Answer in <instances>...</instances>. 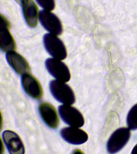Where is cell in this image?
<instances>
[{"instance_id":"obj_1","label":"cell","mask_w":137,"mask_h":154,"mask_svg":"<svg viewBox=\"0 0 137 154\" xmlns=\"http://www.w3.org/2000/svg\"><path fill=\"white\" fill-rule=\"evenodd\" d=\"M50 89L52 96L61 103L71 105L75 102L74 91L64 82L58 80L51 81L50 83Z\"/></svg>"},{"instance_id":"obj_2","label":"cell","mask_w":137,"mask_h":154,"mask_svg":"<svg viewBox=\"0 0 137 154\" xmlns=\"http://www.w3.org/2000/svg\"><path fill=\"white\" fill-rule=\"evenodd\" d=\"M47 51L55 59L63 60L67 57V51L63 42L52 34H46L43 38Z\"/></svg>"},{"instance_id":"obj_3","label":"cell","mask_w":137,"mask_h":154,"mask_svg":"<svg viewBox=\"0 0 137 154\" xmlns=\"http://www.w3.org/2000/svg\"><path fill=\"white\" fill-rule=\"evenodd\" d=\"M131 136L130 129L122 127L116 130L111 136L107 144L108 152L114 154L118 152L126 145Z\"/></svg>"},{"instance_id":"obj_4","label":"cell","mask_w":137,"mask_h":154,"mask_svg":"<svg viewBox=\"0 0 137 154\" xmlns=\"http://www.w3.org/2000/svg\"><path fill=\"white\" fill-rule=\"evenodd\" d=\"M59 112L62 120L67 125L71 126L81 127L85 124V120L81 112L70 105L60 106Z\"/></svg>"},{"instance_id":"obj_5","label":"cell","mask_w":137,"mask_h":154,"mask_svg":"<svg viewBox=\"0 0 137 154\" xmlns=\"http://www.w3.org/2000/svg\"><path fill=\"white\" fill-rule=\"evenodd\" d=\"M60 60L48 59L45 61V67L49 73L58 80L67 82L70 80V72L67 65Z\"/></svg>"},{"instance_id":"obj_6","label":"cell","mask_w":137,"mask_h":154,"mask_svg":"<svg viewBox=\"0 0 137 154\" xmlns=\"http://www.w3.org/2000/svg\"><path fill=\"white\" fill-rule=\"evenodd\" d=\"M41 23L48 31L52 34L60 35L63 31L61 20L54 13L50 11L42 10L39 14Z\"/></svg>"},{"instance_id":"obj_7","label":"cell","mask_w":137,"mask_h":154,"mask_svg":"<svg viewBox=\"0 0 137 154\" xmlns=\"http://www.w3.org/2000/svg\"><path fill=\"white\" fill-rule=\"evenodd\" d=\"M21 83L24 90L29 96L37 100L42 97L43 91L41 84L32 75L29 73L23 75Z\"/></svg>"},{"instance_id":"obj_8","label":"cell","mask_w":137,"mask_h":154,"mask_svg":"<svg viewBox=\"0 0 137 154\" xmlns=\"http://www.w3.org/2000/svg\"><path fill=\"white\" fill-rule=\"evenodd\" d=\"M61 134L66 141L75 145L83 144L87 141L89 138L88 135L85 131L74 126L62 129Z\"/></svg>"},{"instance_id":"obj_9","label":"cell","mask_w":137,"mask_h":154,"mask_svg":"<svg viewBox=\"0 0 137 154\" xmlns=\"http://www.w3.org/2000/svg\"><path fill=\"white\" fill-rule=\"evenodd\" d=\"M3 136L5 143L10 154L25 153L23 143L17 134L14 131L7 130L3 132Z\"/></svg>"},{"instance_id":"obj_10","label":"cell","mask_w":137,"mask_h":154,"mask_svg":"<svg viewBox=\"0 0 137 154\" xmlns=\"http://www.w3.org/2000/svg\"><path fill=\"white\" fill-rule=\"evenodd\" d=\"M6 59L8 63L18 74L24 75L31 72L28 62L18 53L14 51L8 52Z\"/></svg>"},{"instance_id":"obj_11","label":"cell","mask_w":137,"mask_h":154,"mask_svg":"<svg viewBox=\"0 0 137 154\" xmlns=\"http://www.w3.org/2000/svg\"><path fill=\"white\" fill-rule=\"evenodd\" d=\"M39 110L42 119L48 126L52 128H56L58 126L59 120L53 106L48 102H44L39 105Z\"/></svg>"},{"instance_id":"obj_12","label":"cell","mask_w":137,"mask_h":154,"mask_svg":"<svg viewBox=\"0 0 137 154\" xmlns=\"http://www.w3.org/2000/svg\"><path fill=\"white\" fill-rule=\"evenodd\" d=\"M22 6L26 23L30 27H36L38 25V11L36 5L32 0H27Z\"/></svg>"},{"instance_id":"obj_13","label":"cell","mask_w":137,"mask_h":154,"mask_svg":"<svg viewBox=\"0 0 137 154\" xmlns=\"http://www.w3.org/2000/svg\"><path fill=\"white\" fill-rule=\"evenodd\" d=\"M9 26L1 24L0 29V48L2 51H14L16 49V43L9 32Z\"/></svg>"},{"instance_id":"obj_14","label":"cell","mask_w":137,"mask_h":154,"mask_svg":"<svg viewBox=\"0 0 137 154\" xmlns=\"http://www.w3.org/2000/svg\"><path fill=\"white\" fill-rule=\"evenodd\" d=\"M126 122L130 130L134 131L137 129V103L130 109L127 115Z\"/></svg>"},{"instance_id":"obj_15","label":"cell","mask_w":137,"mask_h":154,"mask_svg":"<svg viewBox=\"0 0 137 154\" xmlns=\"http://www.w3.org/2000/svg\"><path fill=\"white\" fill-rule=\"evenodd\" d=\"M36 1L45 10L51 11L55 8L54 0H36Z\"/></svg>"},{"instance_id":"obj_16","label":"cell","mask_w":137,"mask_h":154,"mask_svg":"<svg viewBox=\"0 0 137 154\" xmlns=\"http://www.w3.org/2000/svg\"><path fill=\"white\" fill-rule=\"evenodd\" d=\"M132 154H137V144H136L135 146L133 148V150H132Z\"/></svg>"},{"instance_id":"obj_17","label":"cell","mask_w":137,"mask_h":154,"mask_svg":"<svg viewBox=\"0 0 137 154\" xmlns=\"http://www.w3.org/2000/svg\"><path fill=\"white\" fill-rule=\"evenodd\" d=\"M15 1H16V2H17V3H18L19 4L22 5L27 0H15Z\"/></svg>"}]
</instances>
